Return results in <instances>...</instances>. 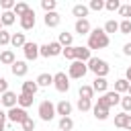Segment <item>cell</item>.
I'll use <instances>...</instances> for the list:
<instances>
[{
	"mask_svg": "<svg viewBox=\"0 0 131 131\" xmlns=\"http://www.w3.org/2000/svg\"><path fill=\"white\" fill-rule=\"evenodd\" d=\"M108 43H111V39L102 29H92L90 35H88V45L86 47L90 51L92 49H104V47H108Z\"/></svg>",
	"mask_w": 131,
	"mask_h": 131,
	"instance_id": "cell-1",
	"label": "cell"
},
{
	"mask_svg": "<svg viewBox=\"0 0 131 131\" xmlns=\"http://www.w3.org/2000/svg\"><path fill=\"white\" fill-rule=\"evenodd\" d=\"M86 66H88V70H90L96 78H106L108 72H111V66H108L104 59H100V57H90V61H88Z\"/></svg>",
	"mask_w": 131,
	"mask_h": 131,
	"instance_id": "cell-2",
	"label": "cell"
},
{
	"mask_svg": "<svg viewBox=\"0 0 131 131\" xmlns=\"http://www.w3.org/2000/svg\"><path fill=\"white\" fill-rule=\"evenodd\" d=\"M37 113H39V119H41V121L49 123V121L55 119V104H53L51 100H43V102L39 104Z\"/></svg>",
	"mask_w": 131,
	"mask_h": 131,
	"instance_id": "cell-3",
	"label": "cell"
},
{
	"mask_svg": "<svg viewBox=\"0 0 131 131\" xmlns=\"http://www.w3.org/2000/svg\"><path fill=\"white\" fill-rule=\"evenodd\" d=\"M119 102H121V94H117L115 90H108V92H104V94L96 100V106L111 108V106H115V104H119Z\"/></svg>",
	"mask_w": 131,
	"mask_h": 131,
	"instance_id": "cell-4",
	"label": "cell"
},
{
	"mask_svg": "<svg viewBox=\"0 0 131 131\" xmlns=\"http://www.w3.org/2000/svg\"><path fill=\"white\" fill-rule=\"evenodd\" d=\"M61 45L57 41H51V43H45V45H39V55L41 57H55V55H61Z\"/></svg>",
	"mask_w": 131,
	"mask_h": 131,
	"instance_id": "cell-5",
	"label": "cell"
},
{
	"mask_svg": "<svg viewBox=\"0 0 131 131\" xmlns=\"http://www.w3.org/2000/svg\"><path fill=\"white\" fill-rule=\"evenodd\" d=\"M86 72H88V66L84 63V61H72L70 63V68H68V78H74V80H80V78H84L86 76Z\"/></svg>",
	"mask_w": 131,
	"mask_h": 131,
	"instance_id": "cell-6",
	"label": "cell"
},
{
	"mask_svg": "<svg viewBox=\"0 0 131 131\" xmlns=\"http://www.w3.org/2000/svg\"><path fill=\"white\" fill-rule=\"evenodd\" d=\"M53 86H55L57 92H68L70 90V78H68V74L66 72L53 74Z\"/></svg>",
	"mask_w": 131,
	"mask_h": 131,
	"instance_id": "cell-7",
	"label": "cell"
},
{
	"mask_svg": "<svg viewBox=\"0 0 131 131\" xmlns=\"http://www.w3.org/2000/svg\"><path fill=\"white\" fill-rule=\"evenodd\" d=\"M6 117H8V121H10V123H18V125H20L29 115H27V111H25V108H20V106H12V108H8V111H6Z\"/></svg>",
	"mask_w": 131,
	"mask_h": 131,
	"instance_id": "cell-8",
	"label": "cell"
},
{
	"mask_svg": "<svg viewBox=\"0 0 131 131\" xmlns=\"http://www.w3.org/2000/svg\"><path fill=\"white\" fill-rule=\"evenodd\" d=\"M23 53H25V59L27 61H35L39 57V45L33 43V41H27L25 47H23Z\"/></svg>",
	"mask_w": 131,
	"mask_h": 131,
	"instance_id": "cell-9",
	"label": "cell"
},
{
	"mask_svg": "<svg viewBox=\"0 0 131 131\" xmlns=\"http://www.w3.org/2000/svg\"><path fill=\"white\" fill-rule=\"evenodd\" d=\"M18 23H20V29H23V31H31V29H35V23H37V18H35V10L31 8L25 16L18 18Z\"/></svg>",
	"mask_w": 131,
	"mask_h": 131,
	"instance_id": "cell-10",
	"label": "cell"
},
{
	"mask_svg": "<svg viewBox=\"0 0 131 131\" xmlns=\"http://www.w3.org/2000/svg\"><path fill=\"white\" fill-rule=\"evenodd\" d=\"M10 70H12V74H14L16 78H23V76H27V72H29V66H27V61H20V59H16V61L10 66Z\"/></svg>",
	"mask_w": 131,
	"mask_h": 131,
	"instance_id": "cell-11",
	"label": "cell"
},
{
	"mask_svg": "<svg viewBox=\"0 0 131 131\" xmlns=\"http://www.w3.org/2000/svg\"><path fill=\"white\" fill-rule=\"evenodd\" d=\"M72 102H68V100H59L57 104H55V115H59V117H70L72 115Z\"/></svg>",
	"mask_w": 131,
	"mask_h": 131,
	"instance_id": "cell-12",
	"label": "cell"
},
{
	"mask_svg": "<svg viewBox=\"0 0 131 131\" xmlns=\"http://www.w3.org/2000/svg\"><path fill=\"white\" fill-rule=\"evenodd\" d=\"M74 29H76V33H78V35H90V31H92V27H90V20H88V18H80V20H76Z\"/></svg>",
	"mask_w": 131,
	"mask_h": 131,
	"instance_id": "cell-13",
	"label": "cell"
},
{
	"mask_svg": "<svg viewBox=\"0 0 131 131\" xmlns=\"http://www.w3.org/2000/svg\"><path fill=\"white\" fill-rule=\"evenodd\" d=\"M16 92H12V90H8V92H4L2 96H0V100H2V106H6V108H12V106H16Z\"/></svg>",
	"mask_w": 131,
	"mask_h": 131,
	"instance_id": "cell-14",
	"label": "cell"
},
{
	"mask_svg": "<svg viewBox=\"0 0 131 131\" xmlns=\"http://www.w3.org/2000/svg\"><path fill=\"white\" fill-rule=\"evenodd\" d=\"M43 23H45V27L53 29V27H57V25L61 23V16H59L57 12H45V16H43Z\"/></svg>",
	"mask_w": 131,
	"mask_h": 131,
	"instance_id": "cell-15",
	"label": "cell"
},
{
	"mask_svg": "<svg viewBox=\"0 0 131 131\" xmlns=\"http://www.w3.org/2000/svg\"><path fill=\"white\" fill-rule=\"evenodd\" d=\"M90 86H92L94 92H100V94L108 92V82H106V78H94V82H92Z\"/></svg>",
	"mask_w": 131,
	"mask_h": 131,
	"instance_id": "cell-16",
	"label": "cell"
},
{
	"mask_svg": "<svg viewBox=\"0 0 131 131\" xmlns=\"http://www.w3.org/2000/svg\"><path fill=\"white\" fill-rule=\"evenodd\" d=\"M37 90H39V86H37V82H33V80H27V82H23V86H20V94L35 96V94H37Z\"/></svg>",
	"mask_w": 131,
	"mask_h": 131,
	"instance_id": "cell-17",
	"label": "cell"
},
{
	"mask_svg": "<svg viewBox=\"0 0 131 131\" xmlns=\"http://www.w3.org/2000/svg\"><path fill=\"white\" fill-rule=\"evenodd\" d=\"M37 86L39 88H47V86H51L53 84V74H47V72H43V74H39L37 76Z\"/></svg>",
	"mask_w": 131,
	"mask_h": 131,
	"instance_id": "cell-18",
	"label": "cell"
},
{
	"mask_svg": "<svg viewBox=\"0 0 131 131\" xmlns=\"http://www.w3.org/2000/svg\"><path fill=\"white\" fill-rule=\"evenodd\" d=\"M57 43H59L61 47H72V43H74V35L68 33V31H61L59 37H57Z\"/></svg>",
	"mask_w": 131,
	"mask_h": 131,
	"instance_id": "cell-19",
	"label": "cell"
},
{
	"mask_svg": "<svg viewBox=\"0 0 131 131\" xmlns=\"http://www.w3.org/2000/svg\"><path fill=\"white\" fill-rule=\"evenodd\" d=\"M90 57H92V53H90V49H88V47H76V59H78V61L88 63V61H90Z\"/></svg>",
	"mask_w": 131,
	"mask_h": 131,
	"instance_id": "cell-20",
	"label": "cell"
},
{
	"mask_svg": "<svg viewBox=\"0 0 131 131\" xmlns=\"http://www.w3.org/2000/svg\"><path fill=\"white\" fill-rule=\"evenodd\" d=\"M16 61V57H14V51L12 49H4L2 53H0V63H4V66H12Z\"/></svg>",
	"mask_w": 131,
	"mask_h": 131,
	"instance_id": "cell-21",
	"label": "cell"
},
{
	"mask_svg": "<svg viewBox=\"0 0 131 131\" xmlns=\"http://www.w3.org/2000/svg\"><path fill=\"white\" fill-rule=\"evenodd\" d=\"M27 39H25V33H12L10 35V45L16 49V47H25Z\"/></svg>",
	"mask_w": 131,
	"mask_h": 131,
	"instance_id": "cell-22",
	"label": "cell"
},
{
	"mask_svg": "<svg viewBox=\"0 0 131 131\" xmlns=\"http://www.w3.org/2000/svg\"><path fill=\"white\" fill-rule=\"evenodd\" d=\"M78 96H80V98H86V100H92V98H94L92 86H90V84H82L80 90H78Z\"/></svg>",
	"mask_w": 131,
	"mask_h": 131,
	"instance_id": "cell-23",
	"label": "cell"
},
{
	"mask_svg": "<svg viewBox=\"0 0 131 131\" xmlns=\"http://www.w3.org/2000/svg\"><path fill=\"white\" fill-rule=\"evenodd\" d=\"M33 100H35V96H29V94H18V98H16V106H20V108H29L31 104H33Z\"/></svg>",
	"mask_w": 131,
	"mask_h": 131,
	"instance_id": "cell-24",
	"label": "cell"
},
{
	"mask_svg": "<svg viewBox=\"0 0 131 131\" xmlns=\"http://www.w3.org/2000/svg\"><path fill=\"white\" fill-rule=\"evenodd\" d=\"M29 10H31V6H29L27 2H16V4H14V8H12L14 16H18V18H20V16H25Z\"/></svg>",
	"mask_w": 131,
	"mask_h": 131,
	"instance_id": "cell-25",
	"label": "cell"
},
{
	"mask_svg": "<svg viewBox=\"0 0 131 131\" xmlns=\"http://www.w3.org/2000/svg\"><path fill=\"white\" fill-rule=\"evenodd\" d=\"M88 12H90V10H88V6H86V4H76V6L72 8V14H74V16H78V20H80V18H86V16H88Z\"/></svg>",
	"mask_w": 131,
	"mask_h": 131,
	"instance_id": "cell-26",
	"label": "cell"
},
{
	"mask_svg": "<svg viewBox=\"0 0 131 131\" xmlns=\"http://www.w3.org/2000/svg\"><path fill=\"white\" fill-rule=\"evenodd\" d=\"M0 23H2V27H10V25H14V23H16V16H14V12H12V10H8V12H2V14H0Z\"/></svg>",
	"mask_w": 131,
	"mask_h": 131,
	"instance_id": "cell-27",
	"label": "cell"
},
{
	"mask_svg": "<svg viewBox=\"0 0 131 131\" xmlns=\"http://www.w3.org/2000/svg\"><path fill=\"white\" fill-rule=\"evenodd\" d=\"M74 129V119L72 117H59V131H72Z\"/></svg>",
	"mask_w": 131,
	"mask_h": 131,
	"instance_id": "cell-28",
	"label": "cell"
},
{
	"mask_svg": "<svg viewBox=\"0 0 131 131\" xmlns=\"http://www.w3.org/2000/svg\"><path fill=\"white\" fill-rule=\"evenodd\" d=\"M92 113H94V117L98 119V121H106L108 119V108H102V106H92Z\"/></svg>",
	"mask_w": 131,
	"mask_h": 131,
	"instance_id": "cell-29",
	"label": "cell"
},
{
	"mask_svg": "<svg viewBox=\"0 0 131 131\" xmlns=\"http://www.w3.org/2000/svg\"><path fill=\"white\" fill-rule=\"evenodd\" d=\"M129 90V82L125 80V78H119L117 82H115V92L117 94H123V92H127Z\"/></svg>",
	"mask_w": 131,
	"mask_h": 131,
	"instance_id": "cell-30",
	"label": "cell"
},
{
	"mask_svg": "<svg viewBox=\"0 0 131 131\" xmlns=\"http://www.w3.org/2000/svg\"><path fill=\"white\" fill-rule=\"evenodd\" d=\"M76 106H78V111H80V113H88V111H92V100H86V98H78Z\"/></svg>",
	"mask_w": 131,
	"mask_h": 131,
	"instance_id": "cell-31",
	"label": "cell"
},
{
	"mask_svg": "<svg viewBox=\"0 0 131 131\" xmlns=\"http://www.w3.org/2000/svg\"><path fill=\"white\" fill-rule=\"evenodd\" d=\"M102 31H104L106 35H111V33H117V31H119V23H117L115 18H111V20H106V23H104V29H102Z\"/></svg>",
	"mask_w": 131,
	"mask_h": 131,
	"instance_id": "cell-32",
	"label": "cell"
},
{
	"mask_svg": "<svg viewBox=\"0 0 131 131\" xmlns=\"http://www.w3.org/2000/svg\"><path fill=\"white\" fill-rule=\"evenodd\" d=\"M61 55H63L66 59H70V61H76V45L63 47V49H61Z\"/></svg>",
	"mask_w": 131,
	"mask_h": 131,
	"instance_id": "cell-33",
	"label": "cell"
},
{
	"mask_svg": "<svg viewBox=\"0 0 131 131\" xmlns=\"http://www.w3.org/2000/svg\"><path fill=\"white\" fill-rule=\"evenodd\" d=\"M55 6H57L55 0H41V8L45 12H55Z\"/></svg>",
	"mask_w": 131,
	"mask_h": 131,
	"instance_id": "cell-34",
	"label": "cell"
},
{
	"mask_svg": "<svg viewBox=\"0 0 131 131\" xmlns=\"http://www.w3.org/2000/svg\"><path fill=\"white\" fill-rule=\"evenodd\" d=\"M117 12L123 16V20H129V16H131V4H121V8Z\"/></svg>",
	"mask_w": 131,
	"mask_h": 131,
	"instance_id": "cell-35",
	"label": "cell"
},
{
	"mask_svg": "<svg viewBox=\"0 0 131 131\" xmlns=\"http://www.w3.org/2000/svg\"><path fill=\"white\" fill-rule=\"evenodd\" d=\"M119 33L121 35H131V20H121L119 23Z\"/></svg>",
	"mask_w": 131,
	"mask_h": 131,
	"instance_id": "cell-36",
	"label": "cell"
},
{
	"mask_svg": "<svg viewBox=\"0 0 131 131\" xmlns=\"http://www.w3.org/2000/svg\"><path fill=\"white\" fill-rule=\"evenodd\" d=\"M104 8V0H90V4H88V10H96V12H100Z\"/></svg>",
	"mask_w": 131,
	"mask_h": 131,
	"instance_id": "cell-37",
	"label": "cell"
},
{
	"mask_svg": "<svg viewBox=\"0 0 131 131\" xmlns=\"http://www.w3.org/2000/svg\"><path fill=\"white\" fill-rule=\"evenodd\" d=\"M10 35H12V33H8L6 29H2V31H0V47L10 45Z\"/></svg>",
	"mask_w": 131,
	"mask_h": 131,
	"instance_id": "cell-38",
	"label": "cell"
},
{
	"mask_svg": "<svg viewBox=\"0 0 131 131\" xmlns=\"http://www.w3.org/2000/svg\"><path fill=\"white\" fill-rule=\"evenodd\" d=\"M104 8L111 10V12H115V10L121 8V2H119V0H106V2H104Z\"/></svg>",
	"mask_w": 131,
	"mask_h": 131,
	"instance_id": "cell-39",
	"label": "cell"
},
{
	"mask_svg": "<svg viewBox=\"0 0 131 131\" xmlns=\"http://www.w3.org/2000/svg\"><path fill=\"white\" fill-rule=\"evenodd\" d=\"M125 119H127V113H119V115H115V127L123 129V127H125Z\"/></svg>",
	"mask_w": 131,
	"mask_h": 131,
	"instance_id": "cell-40",
	"label": "cell"
},
{
	"mask_svg": "<svg viewBox=\"0 0 131 131\" xmlns=\"http://www.w3.org/2000/svg\"><path fill=\"white\" fill-rule=\"evenodd\" d=\"M20 127H23V131H35V121H33L31 117H27V119L20 123Z\"/></svg>",
	"mask_w": 131,
	"mask_h": 131,
	"instance_id": "cell-41",
	"label": "cell"
},
{
	"mask_svg": "<svg viewBox=\"0 0 131 131\" xmlns=\"http://www.w3.org/2000/svg\"><path fill=\"white\" fill-rule=\"evenodd\" d=\"M121 106H123V113H129L131 111V96L127 94V96H121V102H119Z\"/></svg>",
	"mask_w": 131,
	"mask_h": 131,
	"instance_id": "cell-42",
	"label": "cell"
},
{
	"mask_svg": "<svg viewBox=\"0 0 131 131\" xmlns=\"http://www.w3.org/2000/svg\"><path fill=\"white\" fill-rule=\"evenodd\" d=\"M14 4H16L14 0H0V8H2L4 12H8V10H12V8H14Z\"/></svg>",
	"mask_w": 131,
	"mask_h": 131,
	"instance_id": "cell-43",
	"label": "cell"
},
{
	"mask_svg": "<svg viewBox=\"0 0 131 131\" xmlns=\"http://www.w3.org/2000/svg\"><path fill=\"white\" fill-rule=\"evenodd\" d=\"M4 92H8V82H6V78H0V96Z\"/></svg>",
	"mask_w": 131,
	"mask_h": 131,
	"instance_id": "cell-44",
	"label": "cell"
},
{
	"mask_svg": "<svg viewBox=\"0 0 131 131\" xmlns=\"http://www.w3.org/2000/svg\"><path fill=\"white\" fill-rule=\"evenodd\" d=\"M123 55H131V43H125L123 45Z\"/></svg>",
	"mask_w": 131,
	"mask_h": 131,
	"instance_id": "cell-45",
	"label": "cell"
},
{
	"mask_svg": "<svg viewBox=\"0 0 131 131\" xmlns=\"http://www.w3.org/2000/svg\"><path fill=\"white\" fill-rule=\"evenodd\" d=\"M6 119H8V117H6V111L0 108V125H6Z\"/></svg>",
	"mask_w": 131,
	"mask_h": 131,
	"instance_id": "cell-46",
	"label": "cell"
},
{
	"mask_svg": "<svg viewBox=\"0 0 131 131\" xmlns=\"http://www.w3.org/2000/svg\"><path fill=\"white\" fill-rule=\"evenodd\" d=\"M123 129L131 131V115H127V119H125V127H123Z\"/></svg>",
	"mask_w": 131,
	"mask_h": 131,
	"instance_id": "cell-47",
	"label": "cell"
},
{
	"mask_svg": "<svg viewBox=\"0 0 131 131\" xmlns=\"http://www.w3.org/2000/svg\"><path fill=\"white\" fill-rule=\"evenodd\" d=\"M125 80L131 84V66H129V68H127V72H125Z\"/></svg>",
	"mask_w": 131,
	"mask_h": 131,
	"instance_id": "cell-48",
	"label": "cell"
},
{
	"mask_svg": "<svg viewBox=\"0 0 131 131\" xmlns=\"http://www.w3.org/2000/svg\"><path fill=\"white\" fill-rule=\"evenodd\" d=\"M127 94H129V96H131V84H129V90H127Z\"/></svg>",
	"mask_w": 131,
	"mask_h": 131,
	"instance_id": "cell-49",
	"label": "cell"
},
{
	"mask_svg": "<svg viewBox=\"0 0 131 131\" xmlns=\"http://www.w3.org/2000/svg\"><path fill=\"white\" fill-rule=\"evenodd\" d=\"M4 127H6V125H0V131H4Z\"/></svg>",
	"mask_w": 131,
	"mask_h": 131,
	"instance_id": "cell-50",
	"label": "cell"
},
{
	"mask_svg": "<svg viewBox=\"0 0 131 131\" xmlns=\"http://www.w3.org/2000/svg\"><path fill=\"white\" fill-rule=\"evenodd\" d=\"M0 31H2V23H0Z\"/></svg>",
	"mask_w": 131,
	"mask_h": 131,
	"instance_id": "cell-51",
	"label": "cell"
},
{
	"mask_svg": "<svg viewBox=\"0 0 131 131\" xmlns=\"http://www.w3.org/2000/svg\"><path fill=\"white\" fill-rule=\"evenodd\" d=\"M0 106H2V100H0Z\"/></svg>",
	"mask_w": 131,
	"mask_h": 131,
	"instance_id": "cell-52",
	"label": "cell"
}]
</instances>
